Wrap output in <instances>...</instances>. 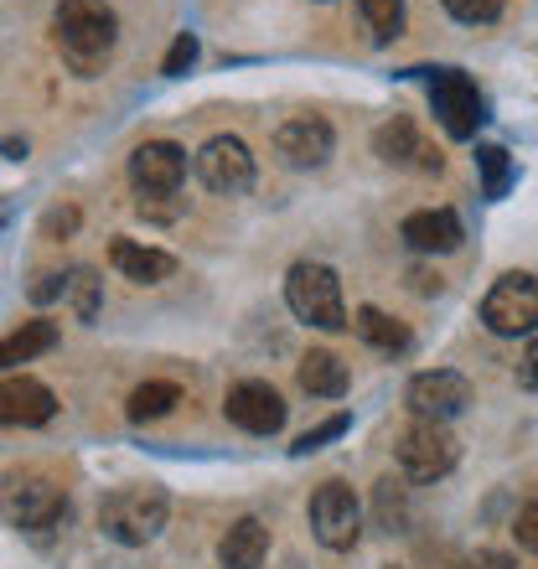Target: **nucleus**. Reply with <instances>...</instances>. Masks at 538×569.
Wrapping results in <instances>:
<instances>
[{
  "label": "nucleus",
  "instance_id": "7c9ffc66",
  "mask_svg": "<svg viewBox=\"0 0 538 569\" xmlns=\"http://www.w3.org/2000/svg\"><path fill=\"white\" fill-rule=\"evenodd\" d=\"M466 569H518V559L512 555H502V549H481L477 559H471V565Z\"/></svg>",
  "mask_w": 538,
  "mask_h": 569
},
{
  "label": "nucleus",
  "instance_id": "f257e3e1",
  "mask_svg": "<svg viewBox=\"0 0 538 569\" xmlns=\"http://www.w3.org/2000/svg\"><path fill=\"white\" fill-rule=\"evenodd\" d=\"M52 31H58L62 62L78 78H93L104 73L109 52L120 42V16H114L109 0H62L58 16H52Z\"/></svg>",
  "mask_w": 538,
  "mask_h": 569
},
{
  "label": "nucleus",
  "instance_id": "473e14b6",
  "mask_svg": "<svg viewBox=\"0 0 538 569\" xmlns=\"http://www.w3.org/2000/svg\"><path fill=\"white\" fill-rule=\"evenodd\" d=\"M62 284H68L62 274H42V284H31V296H37V300H52V296L62 290Z\"/></svg>",
  "mask_w": 538,
  "mask_h": 569
},
{
  "label": "nucleus",
  "instance_id": "ddd939ff",
  "mask_svg": "<svg viewBox=\"0 0 538 569\" xmlns=\"http://www.w3.org/2000/svg\"><path fill=\"white\" fill-rule=\"evenodd\" d=\"M223 415L239 430L249 435H275L285 425V399L275 383H259V378H243V383H233L223 399Z\"/></svg>",
  "mask_w": 538,
  "mask_h": 569
},
{
  "label": "nucleus",
  "instance_id": "a878e982",
  "mask_svg": "<svg viewBox=\"0 0 538 569\" xmlns=\"http://www.w3.org/2000/svg\"><path fill=\"white\" fill-rule=\"evenodd\" d=\"M456 21H466V27H487V21H497L502 16V0H440Z\"/></svg>",
  "mask_w": 538,
  "mask_h": 569
},
{
  "label": "nucleus",
  "instance_id": "5701e85b",
  "mask_svg": "<svg viewBox=\"0 0 538 569\" xmlns=\"http://www.w3.org/2000/svg\"><path fill=\"white\" fill-rule=\"evenodd\" d=\"M358 11H362V21L373 27L378 42H393L404 31V0H358Z\"/></svg>",
  "mask_w": 538,
  "mask_h": 569
},
{
  "label": "nucleus",
  "instance_id": "dca6fc26",
  "mask_svg": "<svg viewBox=\"0 0 538 569\" xmlns=\"http://www.w3.org/2000/svg\"><path fill=\"white\" fill-rule=\"evenodd\" d=\"M404 243H409L415 254H450V249H461V218L450 208L409 212V218H404Z\"/></svg>",
  "mask_w": 538,
  "mask_h": 569
},
{
  "label": "nucleus",
  "instance_id": "cd10ccee",
  "mask_svg": "<svg viewBox=\"0 0 538 569\" xmlns=\"http://www.w3.org/2000/svg\"><path fill=\"white\" fill-rule=\"evenodd\" d=\"M197 52H202V47H197V37H192V31H181L177 42H171V52H166L161 73H166V78H181V73H187V68L197 62Z\"/></svg>",
  "mask_w": 538,
  "mask_h": 569
},
{
  "label": "nucleus",
  "instance_id": "7ed1b4c3",
  "mask_svg": "<svg viewBox=\"0 0 538 569\" xmlns=\"http://www.w3.org/2000/svg\"><path fill=\"white\" fill-rule=\"evenodd\" d=\"M285 306L316 331H342L347 327V306H342V280L331 264H311L300 259L296 270L285 274Z\"/></svg>",
  "mask_w": 538,
  "mask_h": 569
},
{
  "label": "nucleus",
  "instance_id": "1a4fd4ad",
  "mask_svg": "<svg viewBox=\"0 0 538 569\" xmlns=\"http://www.w3.org/2000/svg\"><path fill=\"white\" fill-rule=\"evenodd\" d=\"M197 177L202 187L218 197H239L255 187V156L239 136H212L208 146L197 150Z\"/></svg>",
  "mask_w": 538,
  "mask_h": 569
},
{
  "label": "nucleus",
  "instance_id": "bb28decb",
  "mask_svg": "<svg viewBox=\"0 0 538 569\" xmlns=\"http://www.w3.org/2000/svg\"><path fill=\"white\" fill-rule=\"evenodd\" d=\"M68 290H73L78 321H93V316H99V274H93V270H73Z\"/></svg>",
  "mask_w": 538,
  "mask_h": 569
},
{
  "label": "nucleus",
  "instance_id": "412c9836",
  "mask_svg": "<svg viewBox=\"0 0 538 569\" xmlns=\"http://www.w3.org/2000/svg\"><path fill=\"white\" fill-rule=\"evenodd\" d=\"M352 327H358V337L368 347H378V352H404V347H409V327L393 321L389 311H378V306H362V311L352 316Z\"/></svg>",
  "mask_w": 538,
  "mask_h": 569
},
{
  "label": "nucleus",
  "instance_id": "aec40b11",
  "mask_svg": "<svg viewBox=\"0 0 538 569\" xmlns=\"http://www.w3.org/2000/svg\"><path fill=\"white\" fill-rule=\"evenodd\" d=\"M300 389L316 393V399H342V393H347L342 358H337V352H327V347L306 352V358H300Z\"/></svg>",
  "mask_w": 538,
  "mask_h": 569
},
{
  "label": "nucleus",
  "instance_id": "c756f323",
  "mask_svg": "<svg viewBox=\"0 0 538 569\" xmlns=\"http://www.w3.org/2000/svg\"><path fill=\"white\" fill-rule=\"evenodd\" d=\"M512 533H518V549H528V555H538V497L528 502L524 512H518V523H512Z\"/></svg>",
  "mask_w": 538,
  "mask_h": 569
},
{
  "label": "nucleus",
  "instance_id": "9b49d317",
  "mask_svg": "<svg viewBox=\"0 0 538 569\" xmlns=\"http://www.w3.org/2000/svg\"><path fill=\"white\" fill-rule=\"evenodd\" d=\"M331 146H337V136H331V124L321 120V114H300V120H285L280 130H275V156H280L290 171L327 166Z\"/></svg>",
  "mask_w": 538,
  "mask_h": 569
},
{
  "label": "nucleus",
  "instance_id": "0eeeda50",
  "mask_svg": "<svg viewBox=\"0 0 538 569\" xmlns=\"http://www.w3.org/2000/svg\"><path fill=\"white\" fill-rule=\"evenodd\" d=\"M311 533L327 549H352L358 543V533H362V502H358V492L347 487V481H321L316 487V497H311Z\"/></svg>",
  "mask_w": 538,
  "mask_h": 569
},
{
  "label": "nucleus",
  "instance_id": "f3484780",
  "mask_svg": "<svg viewBox=\"0 0 538 569\" xmlns=\"http://www.w3.org/2000/svg\"><path fill=\"white\" fill-rule=\"evenodd\" d=\"M109 264L134 284H161V280L177 274V259L166 254V249H150V243H140V239H114L109 243Z\"/></svg>",
  "mask_w": 538,
  "mask_h": 569
},
{
  "label": "nucleus",
  "instance_id": "9d476101",
  "mask_svg": "<svg viewBox=\"0 0 538 569\" xmlns=\"http://www.w3.org/2000/svg\"><path fill=\"white\" fill-rule=\"evenodd\" d=\"M409 409H415L419 420H456V415H466L471 409V399H477V389H471V378L456 373V368H435V373H419L409 378Z\"/></svg>",
  "mask_w": 538,
  "mask_h": 569
},
{
  "label": "nucleus",
  "instance_id": "4be33fe9",
  "mask_svg": "<svg viewBox=\"0 0 538 569\" xmlns=\"http://www.w3.org/2000/svg\"><path fill=\"white\" fill-rule=\"evenodd\" d=\"M181 405V389L171 383V378H150V383H140V389L130 393V420L134 425H150V420H166L171 409Z\"/></svg>",
  "mask_w": 538,
  "mask_h": 569
},
{
  "label": "nucleus",
  "instance_id": "6ab92c4d",
  "mask_svg": "<svg viewBox=\"0 0 538 569\" xmlns=\"http://www.w3.org/2000/svg\"><path fill=\"white\" fill-rule=\"evenodd\" d=\"M52 347H58V327H52V321H21L11 337H0V373H11L21 362L42 358Z\"/></svg>",
  "mask_w": 538,
  "mask_h": 569
},
{
  "label": "nucleus",
  "instance_id": "39448f33",
  "mask_svg": "<svg viewBox=\"0 0 538 569\" xmlns=\"http://www.w3.org/2000/svg\"><path fill=\"white\" fill-rule=\"evenodd\" d=\"M393 456H399V466H404V477H409V481H440V477H450V466H456L461 446H456L450 425L419 420V415H415V420L399 430Z\"/></svg>",
  "mask_w": 538,
  "mask_h": 569
},
{
  "label": "nucleus",
  "instance_id": "4468645a",
  "mask_svg": "<svg viewBox=\"0 0 538 569\" xmlns=\"http://www.w3.org/2000/svg\"><path fill=\"white\" fill-rule=\"evenodd\" d=\"M58 415V399L47 389L42 378H0V425H11V430H37Z\"/></svg>",
  "mask_w": 538,
  "mask_h": 569
},
{
  "label": "nucleus",
  "instance_id": "20e7f679",
  "mask_svg": "<svg viewBox=\"0 0 538 569\" xmlns=\"http://www.w3.org/2000/svg\"><path fill=\"white\" fill-rule=\"evenodd\" d=\"M0 518L11 528H31V533H42L62 518V487L42 471H6L0 477Z\"/></svg>",
  "mask_w": 538,
  "mask_h": 569
},
{
  "label": "nucleus",
  "instance_id": "2f4dec72",
  "mask_svg": "<svg viewBox=\"0 0 538 569\" xmlns=\"http://www.w3.org/2000/svg\"><path fill=\"white\" fill-rule=\"evenodd\" d=\"M518 383L538 393V342L528 347V352H524V362H518Z\"/></svg>",
  "mask_w": 538,
  "mask_h": 569
},
{
  "label": "nucleus",
  "instance_id": "2eb2a0df",
  "mask_svg": "<svg viewBox=\"0 0 538 569\" xmlns=\"http://www.w3.org/2000/svg\"><path fill=\"white\" fill-rule=\"evenodd\" d=\"M373 150H378V161H389V166H419V171H440V156L425 146V136H419V130L404 120V114H393V120L378 124V130H373Z\"/></svg>",
  "mask_w": 538,
  "mask_h": 569
},
{
  "label": "nucleus",
  "instance_id": "423d86ee",
  "mask_svg": "<svg viewBox=\"0 0 538 569\" xmlns=\"http://www.w3.org/2000/svg\"><path fill=\"white\" fill-rule=\"evenodd\" d=\"M481 321L497 331V337H528L538 331V280L524 270L502 274V280L487 290L481 300Z\"/></svg>",
  "mask_w": 538,
  "mask_h": 569
},
{
  "label": "nucleus",
  "instance_id": "6e6552de",
  "mask_svg": "<svg viewBox=\"0 0 538 569\" xmlns=\"http://www.w3.org/2000/svg\"><path fill=\"white\" fill-rule=\"evenodd\" d=\"M430 104L435 120L446 124L450 140H471L481 124V93L477 83L461 73V68H435L430 73Z\"/></svg>",
  "mask_w": 538,
  "mask_h": 569
},
{
  "label": "nucleus",
  "instance_id": "f8f14e48",
  "mask_svg": "<svg viewBox=\"0 0 538 569\" xmlns=\"http://www.w3.org/2000/svg\"><path fill=\"white\" fill-rule=\"evenodd\" d=\"M181 177H187V150L171 140H146L130 156V181L140 197H177Z\"/></svg>",
  "mask_w": 538,
  "mask_h": 569
},
{
  "label": "nucleus",
  "instance_id": "f03ea898",
  "mask_svg": "<svg viewBox=\"0 0 538 569\" xmlns=\"http://www.w3.org/2000/svg\"><path fill=\"white\" fill-rule=\"evenodd\" d=\"M166 512H171V502H166V492L156 481H130V487L104 497L99 528L114 543H124V549H140V543H150L166 528Z\"/></svg>",
  "mask_w": 538,
  "mask_h": 569
},
{
  "label": "nucleus",
  "instance_id": "b1692460",
  "mask_svg": "<svg viewBox=\"0 0 538 569\" xmlns=\"http://www.w3.org/2000/svg\"><path fill=\"white\" fill-rule=\"evenodd\" d=\"M378 518H383V528H404V518H409V497H404V481H393V477L378 481Z\"/></svg>",
  "mask_w": 538,
  "mask_h": 569
},
{
  "label": "nucleus",
  "instance_id": "a211bd4d",
  "mask_svg": "<svg viewBox=\"0 0 538 569\" xmlns=\"http://www.w3.org/2000/svg\"><path fill=\"white\" fill-rule=\"evenodd\" d=\"M269 555V528L259 518H239L218 543V565L223 569H259Z\"/></svg>",
  "mask_w": 538,
  "mask_h": 569
},
{
  "label": "nucleus",
  "instance_id": "c85d7f7f",
  "mask_svg": "<svg viewBox=\"0 0 538 569\" xmlns=\"http://www.w3.org/2000/svg\"><path fill=\"white\" fill-rule=\"evenodd\" d=\"M347 430V415H331V420H321V425H316V430H306V435H300V440H296V446H290V450H296V456H311V450H321V446H327V440H337V435H342Z\"/></svg>",
  "mask_w": 538,
  "mask_h": 569
},
{
  "label": "nucleus",
  "instance_id": "72a5a7b5",
  "mask_svg": "<svg viewBox=\"0 0 538 569\" xmlns=\"http://www.w3.org/2000/svg\"><path fill=\"white\" fill-rule=\"evenodd\" d=\"M73 223H78V212H52V218H47V233H58V228L68 233Z\"/></svg>",
  "mask_w": 538,
  "mask_h": 569
},
{
  "label": "nucleus",
  "instance_id": "393cba45",
  "mask_svg": "<svg viewBox=\"0 0 538 569\" xmlns=\"http://www.w3.org/2000/svg\"><path fill=\"white\" fill-rule=\"evenodd\" d=\"M477 161H481V171H487V197H502V192H508V177H512L508 150H502V146H481Z\"/></svg>",
  "mask_w": 538,
  "mask_h": 569
}]
</instances>
